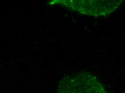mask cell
I'll use <instances>...</instances> for the list:
<instances>
[{
	"mask_svg": "<svg viewBox=\"0 0 125 93\" xmlns=\"http://www.w3.org/2000/svg\"><path fill=\"white\" fill-rule=\"evenodd\" d=\"M123 1H74L62 0L51 1V4H59L80 14L94 17L107 16L118 8Z\"/></svg>",
	"mask_w": 125,
	"mask_h": 93,
	"instance_id": "cell-2",
	"label": "cell"
},
{
	"mask_svg": "<svg viewBox=\"0 0 125 93\" xmlns=\"http://www.w3.org/2000/svg\"><path fill=\"white\" fill-rule=\"evenodd\" d=\"M57 93H107L98 79L89 72L69 75L59 82Z\"/></svg>",
	"mask_w": 125,
	"mask_h": 93,
	"instance_id": "cell-1",
	"label": "cell"
}]
</instances>
